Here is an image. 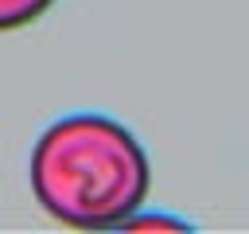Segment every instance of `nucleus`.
<instances>
[{
  "label": "nucleus",
  "mask_w": 249,
  "mask_h": 234,
  "mask_svg": "<svg viewBox=\"0 0 249 234\" xmlns=\"http://www.w3.org/2000/svg\"><path fill=\"white\" fill-rule=\"evenodd\" d=\"M54 0H0V31L23 27L31 20H39Z\"/></svg>",
  "instance_id": "nucleus-2"
},
{
  "label": "nucleus",
  "mask_w": 249,
  "mask_h": 234,
  "mask_svg": "<svg viewBox=\"0 0 249 234\" xmlns=\"http://www.w3.org/2000/svg\"><path fill=\"white\" fill-rule=\"evenodd\" d=\"M191 222L183 218H160V214H128L124 230H187Z\"/></svg>",
  "instance_id": "nucleus-3"
},
{
  "label": "nucleus",
  "mask_w": 249,
  "mask_h": 234,
  "mask_svg": "<svg viewBox=\"0 0 249 234\" xmlns=\"http://www.w3.org/2000/svg\"><path fill=\"white\" fill-rule=\"evenodd\" d=\"M27 176L39 207L74 230L124 226L152 187L140 140L101 113H70L47 125L31 148Z\"/></svg>",
  "instance_id": "nucleus-1"
}]
</instances>
